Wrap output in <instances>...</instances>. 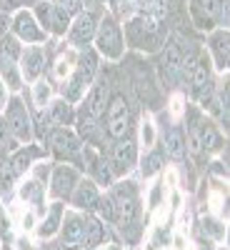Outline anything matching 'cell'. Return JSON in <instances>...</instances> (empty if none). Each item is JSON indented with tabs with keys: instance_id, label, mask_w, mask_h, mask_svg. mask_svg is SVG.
I'll use <instances>...</instances> for the list:
<instances>
[{
	"instance_id": "6da1fadb",
	"label": "cell",
	"mask_w": 230,
	"mask_h": 250,
	"mask_svg": "<svg viewBox=\"0 0 230 250\" xmlns=\"http://www.w3.org/2000/svg\"><path fill=\"white\" fill-rule=\"evenodd\" d=\"M20 40L18 38H0V80L5 83L8 90H20L23 88V75H20Z\"/></svg>"
},
{
	"instance_id": "7a4b0ae2",
	"label": "cell",
	"mask_w": 230,
	"mask_h": 250,
	"mask_svg": "<svg viewBox=\"0 0 230 250\" xmlns=\"http://www.w3.org/2000/svg\"><path fill=\"white\" fill-rule=\"evenodd\" d=\"M95 48L100 55H105L108 60H120L123 55V33H120V25L115 23V20L108 15L103 18L98 23V30H95Z\"/></svg>"
},
{
	"instance_id": "3957f363",
	"label": "cell",
	"mask_w": 230,
	"mask_h": 250,
	"mask_svg": "<svg viewBox=\"0 0 230 250\" xmlns=\"http://www.w3.org/2000/svg\"><path fill=\"white\" fill-rule=\"evenodd\" d=\"M5 125H8V130L15 140L20 143H30L33 140V120L23 105V100L20 98H13L8 100V105H5Z\"/></svg>"
},
{
	"instance_id": "277c9868",
	"label": "cell",
	"mask_w": 230,
	"mask_h": 250,
	"mask_svg": "<svg viewBox=\"0 0 230 250\" xmlns=\"http://www.w3.org/2000/svg\"><path fill=\"white\" fill-rule=\"evenodd\" d=\"M50 145H53V150H55L58 158L68 160V163H83V148H85V145H83V140L75 133H70L68 128L53 130Z\"/></svg>"
},
{
	"instance_id": "5b68a950",
	"label": "cell",
	"mask_w": 230,
	"mask_h": 250,
	"mask_svg": "<svg viewBox=\"0 0 230 250\" xmlns=\"http://www.w3.org/2000/svg\"><path fill=\"white\" fill-rule=\"evenodd\" d=\"M13 33L15 38L20 40V43H25V45H38V43H45V38L48 33L38 25V20L30 10H20L15 18H13Z\"/></svg>"
},
{
	"instance_id": "8992f818",
	"label": "cell",
	"mask_w": 230,
	"mask_h": 250,
	"mask_svg": "<svg viewBox=\"0 0 230 250\" xmlns=\"http://www.w3.org/2000/svg\"><path fill=\"white\" fill-rule=\"evenodd\" d=\"M128 38L135 48H145V40H150V43H158L160 38V20L153 18V15H140L135 20L128 23Z\"/></svg>"
},
{
	"instance_id": "52a82bcc",
	"label": "cell",
	"mask_w": 230,
	"mask_h": 250,
	"mask_svg": "<svg viewBox=\"0 0 230 250\" xmlns=\"http://www.w3.org/2000/svg\"><path fill=\"white\" fill-rule=\"evenodd\" d=\"M128 128H130V108L123 95H115L113 100H108V135L115 140L125 138Z\"/></svg>"
},
{
	"instance_id": "ba28073f",
	"label": "cell",
	"mask_w": 230,
	"mask_h": 250,
	"mask_svg": "<svg viewBox=\"0 0 230 250\" xmlns=\"http://www.w3.org/2000/svg\"><path fill=\"white\" fill-rule=\"evenodd\" d=\"M60 230H63L60 250H85L83 248V238H85V218H80L78 213L63 215Z\"/></svg>"
},
{
	"instance_id": "9c48e42d",
	"label": "cell",
	"mask_w": 230,
	"mask_h": 250,
	"mask_svg": "<svg viewBox=\"0 0 230 250\" xmlns=\"http://www.w3.org/2000/svg\"><path fill=\"white\" fill-rule=\"evenodd\" d=\"M95 30H98V15L85 10V13H78V18L70 23L68 28V35H70V43L75 48H83L88 45L90 40L95 38Z\"/></svg>"
},
{
	"instance_id": "30bf717a",
	"label": "cell",
	"mask_w": 230,
	"mask_h": 250,
	"mask_svg": "<svg viewBox=\"0 0 230 250\" xmlns=\"http://www.w3.org/2000/svg\"><path fill=\"white\" fill-rule=\"evenodd\" d=\"M78 180H80V175L73 165H58L50 175V195L58 198V200H63V198L68 200L70 193L75 190Z\"/></svg>"
},
{
	"instance_id": "8fae6325",
	"label": "cell",
	"mask_w": 230,
	"mask_h": 250,
	"mask_svg": "<svg viewBox=\"0 0 230 250\" xmlns=\"http://www.w3.org/2000/svg\"><path fill=\"white\" fill-rule=\"evenodd\" d=\"M18 65H20V75H23V80H28V83L40 80L43 68H45V53H43V48H40V45L25 48L23 53H20Z\"/></svg>"
},
{
	"instance_id": "7c38bea8",
	"label": "cell",
	"mask_w": 230,
	"mask_h": 250,
	"mask_svg": "<svg viewBox=\"0 0 230 250\" xmlns=\"http://www.w3.org/2000/svg\"><path fill=\"white\" fill-rule=\"evenodd\" d=\"M160 70H163V78L168 83H175L183 73V50L178 43H168L165 45V53L160 58Z\"/></svg>"
},
{
	"instance_id": "4fadbf2b",
	"label": "cell",
	"mask_w": 230,
	"mask_h": 250,
	"mask_svg": "<svg viewBox=\"0 0 230 250\" xmlns=\"http://www.w3.org/2000/svg\"><path fill=\"white\" fill-rule=\"evenodd\" d=\"M110 158L118 173H128L133 165H135V145L128 138H118L110 148Z\"/></svg>"
},
{
	"instance_id": "5bb4252c",
	"label": "cell",
	"mask_w": 230,
	"mask_h": 250,
	"mask_svg": "<svg viewBox=\"0 0 230 250\" xmlns=\"http://www.w3.org/2000/svg\"><path fill=\"white\" fill-rule=\"evenodd\" d=\"M100 200L98 195V185L93 180H78L75 190L70 193V203L78 208V210H90V208H95Z\"/></svg>"
},
{
	"instance_id": "9a60e30c",
	"label": "cell",
	"mask_w": 230,
	"mask_h": 250,
	"mask_svg": "<svg viewBox=\"0 0 230 250\" xmlns=\"http://www.w3.org/2000/svg\"><path fill=\"white\" fill-rule=\"evenodd\" d=\"M108 83H95V85H90V93L85 98V113L93 115V118H100L103 113H105L108 108Z\"/></svg>"
},
{
	"instance_id": "2e32d148",
	"label": "cell",
	"mask_w": 230,
	"mask_h": 250,
	"mask_svg": "<svg viewBox=\"0 0 230 250\" xmlns=\"http://www.w3.org/2000/svg\"><path fill=\"white\" fill-rule=\"evenodd\" d=\"M60 223H63V203H53V205L48 208L45 218L40 220V225H38V235L43 238V240L53 238V235L60 230Z\"/></svg>"
},
{
	"instance_id": "e0dca14e",
	"label": "cell",
	"mask_w": 230,
	"mask_h": 250,
	"mask_svg": "<svg viewBox=\"0 0 230 250\" xmlns=\"http://www.w3.org/2000/svg\"><path fill=\"white\" fill-rule=\"evenodd\" d=\"M18 193H20V198H23L25 203H30V205H43V200H45V185L40 183L38 178H28V180L20 183Z\"/></svg>"
},
{
	"instance_id": "ac0fdd59",
	"label": "cell",
	"mask_w": 230,
	"mask_h": 250,
	"mask_svg": "<svg viewBox=\"0 0 230 250\" xmlns=\"http://www.w3.org/2000/svg\"><path fill=\"white\" fill-rule=\"evenodd\" d=\"M40 155H45V150H38L35 145H25L23 150H18L15 155H13V160H10V168L15 170V175H23V173H28L30 168H33V158H40Z\"/></svg>"
},
{
	"instance_id": "d6986e66",
	"label": "cell",
	"mask_w": 230,
	"mask_h": 250,
	"mask_svg": "<svg viewBox=\"0 0 230 250\" xmlns=\"http://www.w3.org/2000/svg\"><path fill=\"white\" fill-rule=\"evenodd\" d=\"M78 133L85 138V143H93V145H100L103 143V130L98 125V118L88 115L85 110H83V115L78 118Z\"/></svg>"
},
{
	"instance_id": "ffe728a7",
	"label": "cell",
	"mask_w": 230,
	"mask_h": 250,
	"mask_svg": "<svg viewBox=\"0 0 230 250\" xmlns=\"http://www.w3.org/2000/svg\"><path fill=\"white\" fill-rule=\"evenodd\" d=\"M50 110H48V118L58 125H70L75 120V110H73V103H68L65 98H58L53 103H48Z\"/></svg>"
},
{
	"instance_id": "44dd1931",
	"label": "cell",
	"mask_w": 230,
	"mask_h": 250,
	"mask_svg": "<svg viewBox=\"0 0 230 250\" xmlns=\"http://www.w3.org/2000/svg\"><path fill=\"white\" fill-rule=\"evenodd\" d=\"M103 238H105V228H103V223L98 218H85V238H83V248L85 250H93L103 243Z\"/></svg>"
},
{
	"instance_id": "7402d4cb",
	"label": "cell",
	"mask_w": 230,
	"mask_h": 250,
	"mask_svg": "<svg viewBox=\"0 0 230 250\" xmlns=\"http://www.w3.org/2000/svg\"><path fill=\"white\" fill-rule=\"evenodd\" d=\"M210 50L215 55V65L225 70L228 68V30H220L210 38Z\"/></svg>"
},
{
	"instance_id": "603a6c76",
	"label": "cell",
	"mask_w": 230,
	"mask_h": 250,
	"mask_svg": "<svg viewBox=\"0 0 230 250\" xmlns=\"http://www.w3.org/2000/svg\"><path fill=\"white\" fill-rule=\"evenodd\" d=\"M70 28V13L63 5H53V18H50V33L53 35H65Z\"/></svg>"
},
{
	"instance_id": "cb8c5ba5",
	"label": "cell",
	"mask_w": 230,
	"mask_h": 250,
	"mask_svg": "<svg viewBox=\"0 0 230 250\" xmlns=\"http://www.w3.org/2000/svg\"><path fill=\"white\" fill-rule=\"evenodd\" d=\"M165 153H168L173 160H180L185 155V140L180 135V130H170L168 138H165Z\"/></svg>"
},
{
	"instance_id": "d4e9b609",
	"label": "cell",
	"mask_w": 230,
	"mask_h": 250,
	"mask_svg": "<svg viewBox=\"0 0 230 250\" xmlns=\"http://www.w3.org/2000/svg\"><path fill=\"white\" fill-rule=\"evenodd\" d=\"M138 5L143 8L145 15H153V18H163L165 13L170 10V0H138Z\"/></svg>"
},
{
	"instance_id": "484cf974",
	"label": "cell",
	"mask_w": 230,
	"mask_h": 250,
	"mask_svg": "<svg viewBox=\"0 0 230 250\" xmlns=\"http://www.w3.org/2000/svg\"><path fill=\"white\" fill-rule=\"evenodd\" d=\"M33 103H35L38 110H43L50 103V85H48V80H35L33 83Z\"/></svg>"
},
{
	"instance_id": "4316f807",
	"label": "cell",
	"mask_w": 230,
	"mask_h": 250,
	"mask_svg": "<svg viewBox=\"0 0 230 250\" xmlns=\"http://www.w3.org/2000/svg\"><path fill=\"white\" fill-rule=\"evenodd\" d=\"M35 20H38V25L43 28L45 33H50V18H53V3H48V0H40L38 8H35Z\"/></svg>"
},
{
	"instance_id": "83f0119b",
	"label": "cell",
	"mask_w": 230,
	"mask_h": 250,
	"mask_svg": "<svg viewBox=\"0 0 230 250\" xmlns=\"http://www.w3.org/2000/svg\"><path fill=\"white\" fill-rule=\"evenodd\" d=\"M73 70H75V65H73V55H60V58L55 60L53 73H55V78H58V80H65Z\"/></svg>"
},
{
	"instance_id": "f1b7e54d",
	"label": "cell",
	"mask_w": 230,
	"mask_h": 250,
	"mask_svg": "<svg viewBox=\"0 0 230 250\" xmlns=\"http://www.w3.org/2000/svg\"><path fill=\"white\" fill-rule=\"evenodd\" d=\"M140 143H143V148H153V143H155V125L148 118H143L140 123Z\"/></svg>"
},
{
	"instance_id": "f546056e",
	"label": "cell",
	"mask_w": 230,
	"mask_h": 250,
	"mask_svg": "<svg viewBox=\"0 0 230 250\" xmlns=\"http://www.w3.org/2000/svg\"><path fill=\"white\" fill-rule=\"evenodd\" d=\"M95 208L100 210V215L105 218V220H110V223H118V208H115V203L110 200V195H108V198H100Z\"/></svg>"
},
{
	"instance_id": "4dcf8cb0",
	"label": "cell",
	"mask_w": 230,
	"mask_h": 250,
	"mask_svg": "<svg viewBox=\"0 0 230 250\" xmlns=\"http://www.w3.org/2000/svg\"><path fill=\"white\" fill-rule=\"evenodd\" d=\"M15 148V138L10 135V130H8V125H5V118H0V153H8V150H13Z\"/></svg>"
},
{
	"instance_id": "1f68e13d",
	"label": "cell",
	"mask_w": 230,
	"mask_h": 250,
	"mask_svg": "<svg viewBox=\"0 0 230 250\" xmlns=\"http://www.w3.org/2000/svg\"><path fill=\"white\" fill-rule=\"evenodd\" d=\"M160 170V158L158 155H148L143 160V175L145 178H150V175H155Z\"/></svg>"
},
{
	"instance_id": "d6a6232c",
	"label": "cell",
	"mask_w": 230,
	"mask_h": 250,
	"mask_svg": "<svg viewBox=\"0 0 230 250\" xmlns=\"http://www.w3.org/2000/svg\"><path fill=\"white\" fill-rule=\"evenodd\" d=\"M110 8H113V13L118 15V18H128L130 15V0H110Z\"/></svg>"
},
{
	"instance_id": "836d02e7",
	"label": "cell",
	"mask_w": 230,
	"mask_h": 250,
	"mask_svg": "<svg viewBox=\"0 0 230 250\" xmlns=\"http://www.w3.org/2000/svg\"><path fill=\"white\" fill-rule=\"evenodd\" d=\"M10 25H13V18L8 13H0V38H5L10 33Z\"/></svg>"
},
{
	"instance_id": "e575fe53",
	"label": "cell",
	"mask_w": 230,
	"mask_h": 250,
	"mask_svg": "<svg viewBox=\"0 0 230 250\" xmlns=\"http://www.w3.org/2000/svg\"><path fill=\"white\" fill-rule=\"evenodd\" d=\"M33 225H35V215H33V210H25L23 218H20V228L28 233V230H33Z\"/></svg>"
},
{
	"instance_id": "d590c367",
	"label": "cell",
	"mask_w": 230,
	"mask_h": 250,
	"mask_svg": "<svg viewBox=\"0 0 230 250\" xmlns=\"http://www.w3.org/2000/svg\"><path fill=\"white\" fill-rule=\"evenodd\" d=\"M8 105V88H5V83L0 80V110H5Z\"/></svg>"
},
{
	"instance_id": "8d00e7d4",
	"label": "cell",
	"mask_w": 230,
	"mask_h": 250,
	"mask_svg": "<svg viewBox=\"0 0 230 250\" xmlns=\"http://www.w3.org/2000/svg\"><path fill=\"white\" fill-rule=\"evenodd\" d=\"M170 110H173V115H175V118H178V115H183V98H173Z\"/></svg>"
},
{
	"instance_id": "74e56055",
	"label": "cell",
	"mask_w": 230,
	"mask_h": 250,
	"mask_svg": "<svg viewBox=\"0 0 230 250\" xmlns=\"http://www.w3.org/2000/svg\"><path fill=\"white\" fill-rule=\"evenodd\" d=\"M165 180H168V188H175L178 185V173L175 170H168V173H165Z\"/></svg>"
},
{
	"instance_id": "f35d334b",
	"label": "cell",
	"mask_w": 230,
	"mask_h": 250,
	"mask_svg": "<svg viewBox=\"0 0 230 250\" xmlns=\"http://www.w3.org/2000/svg\"><path fill=\"white\" fill-rule=\"evenodd\" d=\"M175 250H188V243L183 240V235H180V233L175 235Z\"/></svg>"
},
{
	"instance_id": "ab89813d",
	"label": "cell",
	"mask_w": 230,
	"mask_h": 250,
	"mask_svg": "<svg viewBox=\"0 0 230 250\" xmlns=\"http://www.w3.org/2000/svg\"><path fill=\"white\" fill-rule=\"evenodd\" d=\"M18 250H33V248H30V240H28V238H20V240H18Z\"/></svg>"
},
{
	"instance_id": "60d3db41",
	"label": "cell",
	"mask_w": 230,
	"mask_h": 250,
	"mask_svg": "<svg viewBox=\"0 0 230 250\" xmlns=\"http://www.w3.org/2000/svg\"><path fill=\"white\" fill-rule=\"evenodd\" d=\"M30 3H35V0H8L10 8H15V5H30Z\"/></svg>"
},
{
	"instance_id": "b9f144b4",
	"label": "cell",
	"mask_w": 230,
	"mask_h": 250,
	"mask_svg": "<svg viewBox=\"0 0 230 250\" xmlns=\"http://www.w3.org/2000/svg\"><path fill=\"white\" fill-rule=\"evenodd\" d=\"M45 250H60V245H55V243H48V245H45Z\"/></svg>"
},
{
	"instance_id": "7bdbcfd3",
	"label": "cell",
	"mask_w": 230,
	"mask_h": 250,
	"mask_svg": "<svg viewBox=\"0 0 230 250\" xmlns=\"http://www.w3.org/2000/svg\"><path fill=\"white\" fill-rule=\"evenodd\" d=\"M0 250H3V248H0Z\"/></svg>"
}]
</instances>
